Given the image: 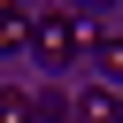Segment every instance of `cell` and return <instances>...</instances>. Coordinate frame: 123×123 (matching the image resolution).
I'll return each instance as SVG.
<instances>
[{"label":"cell","instance_id":"cell-1","mask_svg":"<svg viewBox=\"0 0 123 123\" xmlns=\"http://www.w3.org/2000/svg\"><path fill=\"white\" fill-rule=\"evenodd\" d=\"M31 54L62 77V69L85 54V15H77L69 0H62V8H46V15H31Z\"/></svg>","mask_w":123,"mask_h":123},{"label":"cell","instance_id":"cell-2","mask_svg":"<svg viewBox=\"0 0 123 123\" xmlns=\"http://www.w3.org/2000/svg\"><path fill=\"white\" fill-rule=\"evenodd\" d=\"M69 115L77 123H123V100L115 92H85V100H69Z\"/></svg>","mask_w":123,"mask_h":123},{"label":"cell","instance_id":"cell-3","mask_svg":"<svg viewBox=\"0 0 123 123\" xmlns=\"http://www.w3.org/2000/svg\"><path fill=\"white\" fill-rule=\"evenodd\" d=\"M31 46V15L23 8H0V54H23Z\"/></svg>","mask_w":123,"mask_h":123},{"label":"cell","instance_id":"cell-4","mask_svg":"<svg viewBox=\"0 0 123 123\" xmlns=\"http://www.w3.org/2000/svg\"><path fill=\"white\" fill-rule=\"evenodd\" d=\"M85 54L100 62V77H108V85H123V38H92Z\"/></svg>","mask_w":123,"mask_h":123},{"label":"cell","instance_id":"cell-5","mask_svg":"<svg viewBox=\"0 0 123 123\" xmlns=\"http://www.w3.org/2000/svg\"><path fill=\"white\" fill-rule=\"evenodd\" d=\"M0 123H38V108H31V92H15V85H0Z\"/></svg>","mask_w":123,"mask_h":123},{"label":"cell","instance_id":"cell-6","mask_svg":"<svg viewBox=\"0 0 123 123\" xmlns=\"http://www.w3.org/2000/svg\"><path fill=\"white\" fill-rule=\"evenodd\" d=\"M31 108H38V123H69V100H62V92H38Z\"/></svg>","mask_w":123,"mask_h":123},{"label":"cell","instance_id":"cell-7","mask_svg":"<svg viewBox=\"0 0 123 123\" xmlns=\"http://www.w3.org/2000/svg\"><path fill=\"white\" fill-rule=\"evenodd\" d=\"M69 8H77V15H100V8H115V0H69Z\"/></svg>","mask_w":123,"mask_h":123},{"label":"cell","instance_id":"cell-8","mask_svg":"<svg viewBox=\"0 0 123 123\" xmlns=\"http://www.w3.org/2000/svg\"><path fill=\"white\" fill-rule=\"evenodd\" d=\"M0 8H23V0H0Z\"/></svg>","mask_w":123,"mask_h":123}]
</instances>
